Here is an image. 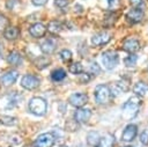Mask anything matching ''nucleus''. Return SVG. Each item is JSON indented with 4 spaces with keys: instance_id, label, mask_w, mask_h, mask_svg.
<instances>
[{
    "instance_id": "nucleus-1",
    "label": "nucleus",
    "mask_w": 148,
    "mask_h": 147,
    "mask_svg": "<svg viewBox=\"0 0 148 147\" xmlns=\"http://www.w3.org/2000/svg\"><path fill=\"white\" fill-rule=\"evenodd\" d=\"M141 104H142V101L139 96L135 95L130 97L123 105V117L126 119H131L135 117L139 112V109L141 108Z\"/></svg>"
},
{
    "instance_id": "nucleus-2",
    "label": "nucleus",
    "mask_w": 148,
    "mask_h": 147,
    "mask_svg": "<svg viewBox=\"0 0 148 147\" xmlns=\"http://www.w3.org/2000/svg\"><path fill=\"white\" fill-rule=\"evenodd\" d=\"M28 110L30 113H32L35 116H38V117L44 116L46 113V110H47L46 101L42 97H32L29 101Z\"/></svg>"
},
{
    "instance_id": "nucleus-3",
    "label": "nucleus",
    "mask_w": 148,
    "mask_h": 147,
    "mask_svg": "<svg viewBox=\"0 0 148 147\" xmlns=\"http://www.w3.org/2000/svg\"><path fill=\"white\" fill-rule=\"evenodd\" d=\"M112 95L108 84H98L95 88V100L98 104H106L110 102Z\"/></svg>"
},
{
    "instance_id": "nucleus-4",
    "label": "nucleus",
    "mask_w": 148,
    "mask_h": 147,
    "mask_svg": "<svg viewBox=\"0 0 148 147\" xmlns=\"http://www.w3.org/2000/svg\"><path fill=\"white\" fill-rule=\"evenodd\" d=\"M101 59H102L103 66H104L106 69H109V71H110V69H113V68L118 65V61H119V57H118L117 52L111 51V50L103 52Z\"/></svg>"
},
{
    "instance_id": "nucleus-5",
    "label": "nucleus",
    "mask_w": 148,
    "mask_h": 147,
    "mask_svg": "<svg viewBox=\"0 0 148 147\" xmlns=\"http://www.w3.org/2000/svg\"><path fill=\"white\" fill-rule=\"evenodd\" d=\"M56 142V137L51 132L39 134L35 140V147H52Z\"/></svg>"
},
{
    "instance_id": "nucleus-6",
    "label": "nucleus",
    "mask_w": 148,
    "mask_h": 147,
    "mask_svg": "<svg viewBox=\"0 0 148 147\" xmlns=\"http://www.w3.org/2000/svg\"><path fill=\"white\" fill-rule=\"evenodd\" d=\"M112 38V34L108 30H103V31H99L97 34H95L92 37H91V44L94 46H103L105 44H108Z\"/></svg>"
},
{
    "instance_id": "nucleus-7",
    "label": "nucleus",
    "mask_w": 148,
    "mask_h": 147,
    "mask_svg": "<svg viewBox=\"0 0 148 147\" xmlns=\"http://www.w3.org/2000/svg\"><path fill=\"white\" fill-rule=\"evenodd\" d=\"M21 86L27 90H34L39 86V79L32 74H25L21 79Z\"/></svg>"
},
{
    "instance_id": "nucleus-8",
    "label": "nucleus",
    "mask_w": 148,
    "mask_h": 147,
    "mask_svg": "<svg viewBox=\"0 0 148 147\" xmlns=\"http://www.w3.org/2000/svg\"><path fill=\"white\" fill-rule=\"evenodd\" d=\"M68 102L71 105L75 106V108H81L86 103H88V95L84 93H74L69 96Z\"/></svg>"
},
{
    "instance_id": "nucleus-9",
    "label": "nucleus",
    "mask_w": 148,
    "mask_h": 147,
    "mask_svg": "<svg viewBox=\"0 0 148 147\" xmlns=\"http://www.w3.org/2000/svg\"><path fill=\"white\" fill-rule=\"evenodd\" d=\"M143 16H145V13L140 8H133L126 13V20H127V22H130L132 24L141 22Z\"/></svg>"
},
{
    "instance_id": "nucleus-10",
    "label": "nucleus",
    "mask_w": 148,
    "mask_h": 147,
    "mask_svg": "<svg viewBox=\"0 0 148 147\" xmlns=\"http://www.w3.org/2000/svg\"><path fill=\"white\" fill-rule=\"evenodd\" d=\"M5 102H2V106L5 109H12L14 108L15 105H17L21 101V96L16 93H12V94H8L3 97Z\"/></svg>"
},
{
    "instance_id": "nucleus-11",
    "label": "nucleus",
    "mask_w": 148,
    "mask_h": 147,
    "mask_svg": "<svg viewBox=\"0 0 148 147\" xmlns=\"http://www.w3.org/2000/svg\"><path fill=\"white\" fill-rule=\"evenodd\" d=\"M18 78V73L17 71H14V69H10V71H7L6 73H3L0 78V82L1 84L3 86H10L13 84Z\"/></svg>"
},
{
    "instance_id": "nucleus-12",
    "label": "nucleus",
    "mask_w": 148,
    "mask_h": 147,
    "mask_svg": "<svg viewBox=\"0 0 148 147\" xmlns=\"http://www.w3.org/2000/svg\"><path fill=\"white\" fill-rule=\"evenodd\" d=\"M123 49L128 53H134L140 49V42L136 38L128 37L123 42Z\"/></svg>"
},
{
    "instance_id": "nucleus-13",
    "label": "nucleus",
    "mask_w": 148,
    "mask_h": 147,
    "mask_svg": "<svg viewBox=\"0 0 148 147\" xmlns=\"http://www.w3.org/2000/svg\"><path fill=\"white\" fill-rule=\"evenodd\" d=\"M109 88H110V91H111V95H112V96H118V95H120L121 93H125V91L128 90V83H127L126 81L121 80V81L114 82V83H113L111 87H109Z\"/></svg>"
},
{
    "instance_id": "nucleus-14",
    "label": "nucleus",
    "mask_w": 148,
    "mask_h": 147,
    "mask_svg": "<svg viewBox=\"0 0 148 147\" xmlns=\"http://www.w3.org/2000/svg\"><path fill=\"white\" fill-rule=\"evenodd\" d=\"M90 117H91V110L90 109L79 108L74 113V119L77 123H87Z\"/></svg>"
},
{
    "instance_id": "nucleus-15",
    "label": "nucleus",
    "mask_w": 148,
    "mask_h": 147,
    "mask_svg": "<svg viewBox=\"0 0 148 147\" xmlns=\"http://www.w3.org/2000/svg\"><path fill=\"white\" fill-rule=\"evenodd\" d=\"M29 34L35 37V38H40L46 34V27L43 23H34L30 28H29Z\"/></svg>"
},
{
    "instance_id": "nucleus-16",
    "label": "nucleus",
    "mask_w": 148,
    "mask_h": 147,
    "mask_svg": "<svg viewBox=\"0 0 148 147\" xmlns=\"http://www.w3.org/2000/svg\"><path fill=\"white\" fill-rule=\"evenodd\" d=\"M136 133H138V127L136 125L134 124H128L125 130L123 131V134H121V139L124 141H132L135 137H136Z\"/></svg>"
},
{
    "instance_id": "nucleus-17",
    "label": "nucleus",
    "mask_w": 148,
    "mask_h": 147,
    "mask_svg": "<svg viewBox=\"0 0 148 147\" xmlns=\"http://www.w3.org/2000/svg\"><path fill=\"white\" fill-rule=\"evenodd\" d=\"M56 50V42L53 39H46L40 44V51L44 54H51Z\"/></svg>"
},
{
    "instance_id": "nucleus-18",
    "label": "nucleus",
    "mask_w": 148,
    "mask_h": 147,
    "mask_svg": "<svg viewBox=\"0 0 148 147\" xmlns=\"http://www.w3.org/2000/svg\"><path fill=\"white\" fill-rule=\"evenodd\" d=\"M18 35H20V30H18V28H16V27H7V28L3 30V36H5V38L8 39V41H14V39H16V38L18 37Z\"/></svg>"
},
{
    "instance_id": "nucleus-19",
    "label": "nucleus",
    "mask_w": 148,
    "mask_h": 147,
    "mask_svg": "<svg viewBox=\"0 0 148 147\" xmlns=\"http://www.w3.org/2000/svg\"><path fill=\"white\" fill-rule=\"evenodd\" d=\"M133 93H135L136 96H145L148 93V84L143 81H139L133 87Z\"/></svg>"
},
{
    "instance_id": "nucleus-20",
    "label": "nucleus",
    "mask_w": 148,
    "mask_h": 147,
    "mask_svg": "<svg viewBox=\"0 0 148 147\" xmlns=\"http://www.w3.org/2000/svg\"><path fill=\"white\" fill-rule=\"evenodd\" d=\"M101 140V135L97 131H90L87 134V144L91 147H96Z\"/></svg>"
},
{
    "instance_id": "nucleus-21",
    "label": "nucleus",
    "mask_w": 148,
    "mask_h": 147,
    "mask_svg": "<svg viewBox=\"0 0 148 147\" xmlns=\"http://www.w3.org/2000/svg\"><path fill=\"white\" fill-rule=\"evenodd\" d=\"M7 61L10 64V65H14V66H20L22 64V56L16 52V51H13L8 54L7 57Z\"/></svg>"
},
{
    "instance_id": "nucleus-22",
    "label": "nucleus",
    "mask_w": 148,
    "mask_h": 147,
    "mask_svg": "<svg viewBox=\"0 0 148 147\" xmlns=\"http://www.w3.org/2000/svg\"><path fill=\"white\" fill-rule=\"evenodd\" d=\"M47 30L51 34H58L62 30V23L60 21H57V20L50 21L49 24H47Z\"/></svg>"
},
{
    "instance_id": "nucleus-23",
    "label": "nucleus",
    "mask_w": 148,
    "mask_h": 147,
    "mask_svg": "<svg viewBox=\"0 0 148 147\" xmlns=\"http://www.w3.org/2000/svg\"><path fill=\"white\" fill-rule=\"evenodd\" d=\"M112 145H113V135L105 134L103 138H101V140L96 147H112Z\"/></svg>"
},
{
    "instance_id": "nucleus-24",
    "label": "nucleus",
    "mask_w": 148,
    "mask_h": 147,
    "mask_svg": "<svg viewBox=\"0 0 148 147\" xmlns=\"http://www.w3.org/2000/svg\"><path fill=\"white\" fill-rule=\"evenodd\" d=\"M66 78V71L62 68H57L51 73V79L53 81H61Z\"/></svg>"
},
{
    "instance_id": "nucleus-25",
    "label": "nucleus",
    "mask_w": 148,
    "mask_h": 147,
    "mask_svg": "<svg viewBox=\"0 0 148 147\" xmlns=\"http://www.w3.org/2000/svg\"><path fill=\"white\" fill-rule=\"evenodd\" d=\"M105 1V7L106 9L114 12L120 7V0H104Z\"/></svg>"
},
{
    "instance_id": "nucleus-26",
    "label": "nucleus",
    "mask_w": 148,
    "mask_h": 147,
    "mask_svg": "<svg viewBox=\"0 0 148 147\" xmlns=\"http://www.w3.org/2000/svg\"><path fill=\"white\" fill-rule=\"evenodd\" d=\"M0 124L6 125V126H13L16 124V118L10 117V116H1L0 117Z\"/></svg>"
},
{
    "instance_id": "nucleus-27",
    "label": "nucleus",
    "mask_w": 148,
    "mask_h": 147,
    "mask_svg": "<svg viewBox=\"0 0 148 147\" xmlns=\"http://www.w3.org/2000/svg\"><path fill=\"white\" fill-rule=\"evenodd\" d=\"M68 69L72 74H81L83 72V66L80 63H73L72 65H69Z\"/></svg>"
},
{
    "instance_id": "nucleus-28",
    "label": "nucleus",
    "mask_w": 148,
    "mask_h": 147,
    "mask_svg": "<svg viewBox=\"0 0 148 147\" xmlns=\"http://www.w3.org/2000/svg\"><path fill=\"white\" fill-rule=\"evenodd\" d=\"M35 64H36V67H37V68L42 69V68H45L46 66H49L50 59H47V58H45V57H40V58H38V59L35 61Z\"/></svg>"
},
{
    "instance_id": "nucleus-29",
    "label": "nucleus",
    "mask_w": 148,
    "mask_h": 147,
    "mask_svg": "<svg viewBox=\"0 0 148 147\" xmlns=\"http://www.w3.org/2000/svg\"><path fill=\"white\" fill-rule=\"evenodd\" d=\"M136 60H138V57L133 53H130V56L127 58H125L124 63H125L126 66H134L136 64Z\"/></svg>"
},
{
    "instance_id": "nucleus-30",
    "label": "nucleus",
    "mask_w": 148,
    "mask_h": 147,
    "mask_svg": "<svg viewBox=\"0 0 148 147\" xmlns=\"http://www.w3.org/2000/svg\"><path fill=\"white\" fill-rule=\"evenodd\" d=\"M60 58H61L62 61L67 63V61H69V60L72 59V52H71L69 50H67V49H64V50L60 52Z\"/></svg>"
},
{
    "instance_id": "nucleus-31",
    "label": "nucleus",
    "mask_w": 148,
    "mask_h": 147,
    "mask_svg": "<svg viewBox=\"0 0 148 147\" xmlns=\"http://www.w3.org/2000/svg\"><path fill=\"white\" fill-rule=\"evenodd\" d=\"M140 141L142 145L147 146L148 145V130H143L141 133H140Z\"/></svg>"
},
{
    "instance_id": "nucleus-32",
    "label": "nucleus",
    "mask_w": 148,
    "mask_h": 147,
    "mask_svg": "<svg viewBox=\"0 0 148 147\" xmlns=\"http://www.w3.org/2000/svg\"><path fill=\"white\" fill-rule=\"evenodd\" d=\"M68 3H69V0H54V5L60 9L66 8L68 6Z\"/></svg>"
},
{
    "instance_id": "nucleus-33",
    "label": "nucleus",
    "mask_w": 148,
    "mask_h": 147,
    "mask_svg": "<svg viewBox=\"0 0 148 147\" xmlns=\"http://www.w3.org/2000/svg\"><path fill=\"white\" fill-rule=\"evenodd\" d=\"M8 25V20L5 15H1L0 14V31H3Z\"/></svg>"
},
{
    "instance_id": "nucleus-34",
    "label": "nucleus",
    "mask_w": 148,
    "mask_h": 147,
    "mask_svg": "<svg viewBox=\"0 0 148 147\" xmlns=\"http://www.w3.org/2000/svg\"><path fill=\"white\" fill-rule=\"evenodd\" d=\"M130 3L133 8H140V9L145 6L143 0H130Z\"/></svg>"
},
{
    "instance_id": "nucleus-35",
    "label": "nucleus",
    "mask_w": 148,
    "mask_h": 147,
    "mask_svg": "<svg viewBox=\"0 0 148 147\" xmlns=\"http://www.w3.org/2000/svg\"><path fill=\"white\" fill-rule=\"evenodd\" d=\"M89 74H90V73H83V74L81 73V74H80V79H79L80 82L83 83V84H84V83H88V82L90 81V79H91V76H90Z\"/></svg>"
},
{
    "instance_id": "nucleus-36",
    "label": "nucleus",
    "mask_w": 148,
    "mask_h": 147,
    "mask_svg": "<svg viewBox=\"0 0 148 147\" xmlns=\"http://www.w3.org/2000/svg\"><path fill=\"white\" fill-rule=\"evenodd\" d=\"M101 72L99 66L96 63H91L90 64V74H98Z\"/></svg>"
},
{
    "instance_id": "nucleus-37",
    "label": "nucleus",
    "mask_w": 148,
    "mask_h": 147,
    "mask_svg": "<svg viewBox=\"0 0 148 147\" xmlns=\"http://www.w3.org/2000/svg\"><path fill=\"white\" fill-rule=\"evenodd\" d=\"M47 1L49 0H31L32 5H35V6H44L47 3Z\"/></svg>"
},
{
    "instance_id": "nucleus-38",
    "label": "nucleus",
    "mask_w": 148,
    "mask_h": 147,
    "mask_svg": "<svg viewBox=\"0 0 148 147\" xmlns=\"http://www.w3.org/2000/svg\"><path fill=\"white\" fill-rule=\"evenodd\" d=\"M15 2H16V0H8V1H7V3H6L7 8L13 9V8H14V3H15Z\"/></svg>"
},
{
    "instance_id": "nucleus-39",
    "label": "nucleus",
    "mask_w": 148,
    "mask_h": 147,
    "mask_svg": "<svg viewBox=\"0 0 148 147\" xmlns=\"http://www.w3.org/2000/svg\"><path fill=\"white\" fill-rule=\"evenodd\" d=\"M1 53H2V44L0 43V57H1Z\"/></svg>"
},
{
    "instance_id": "nucleus-40",
    "label": "nucleus",
    "mask_w": 148,
    "mask_h": 147,
    "mask_svg": "<svg viewBox=\"0 0 148 147\" xmlns=\"http://www.w3.org/2000/svg\"><path fill=\"white\" fill-rule=\"evenodd\" d=\"M61 147H68V146H61Z\"/></svg>"
},
{
    "instance_id": "nucleus-41",
    "label": "nucleus",
    "mask_w": 148,
    "mask_h": 147,
    "mask_svg": "<svg viewBox=\"0 0 148 147\" xmlns=\"http://www.w3.org/2000/svg\"><path fill=\"white\" fill-rule=\"evenodd\" d=\"M126 147H132V146H126Z\"/></svg>"
}]
</instances>
